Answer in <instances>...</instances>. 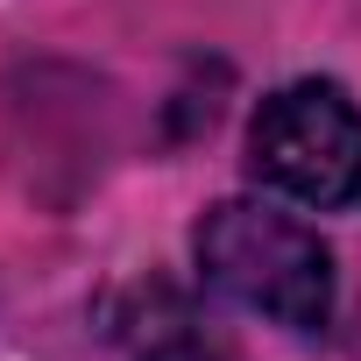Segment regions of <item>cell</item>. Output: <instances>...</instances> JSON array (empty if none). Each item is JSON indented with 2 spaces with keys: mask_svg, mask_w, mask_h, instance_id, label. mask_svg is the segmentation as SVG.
Segmentation results:
<instances>
[{
  "mask_svg": "<svg viewBox=\"0 0 361 361\" xmlns=\"http://www.w3.org/2000/svg\"><path fill=\"white\" fill-rule=\"evenodd\" d=\"M199 269L213 290L262 312L269 326L319 333L333 319V255L305 220L276 206H255V199L213 206L199 220Z\"/></svg>",
  "mask_w": 361,
  "mask_h": 361,
  "instance_id": "1",
  "label": "cell"
},
{
  "mask_svg": "<svg viewBox=\"0 0 361 361\" xmlns=\"http://www.w3.org/2000/svg\"><path fill=\"white\" fill-rule=\"evenodd\" d=\"M248 163L262 185L305 206H354L361 199V106L326 78L283 85L262 99L248 128Z\"/></svg>",
  "mask_w": 361,
  "mask_h": 361,
  "instance_id": "2",
  "label": "cell"
},
{
  "mask_svg": "<svg viewBox=\"0 0 361 361\" xmlns=\"http://www.w3.org/2000/svg\"><path fill=\"white\" fill-rule=\"evenodd\" d=\"M135 361H227V347H220V340H213L185 305H163V319L142 333Z\"/></svg>",
  "mask_w": 361,
  "mask_h": 361,
  "instance_id": "3",
  "label": "cell"
}]
</instances>
